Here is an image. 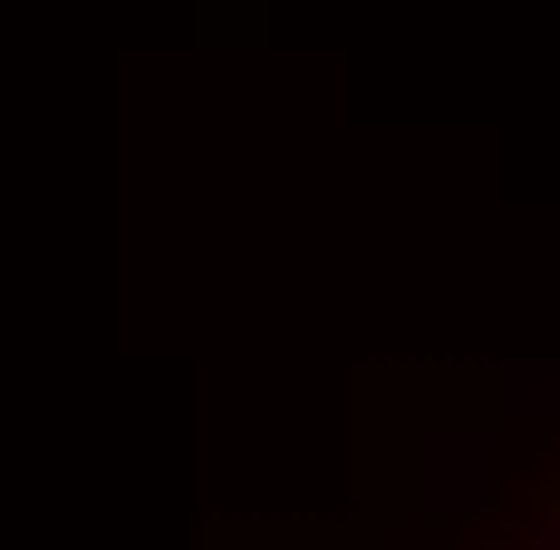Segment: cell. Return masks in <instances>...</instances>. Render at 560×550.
<instances>
[{
  "instance_id": "obj_1",
  "label": "cell",
  "mask_w": 560,
  "mask_h": 550,
  "mask_svg": "<svg viewBox=\"0 0 560 550\" xmlns=\"http://www.w3.org/2000/svg\"><path fill=\"white\" fill-rule=\"evenodd\" d=\"M483 444H445V483H435V502H483Z\"/></svg>"
}]
</instances>
